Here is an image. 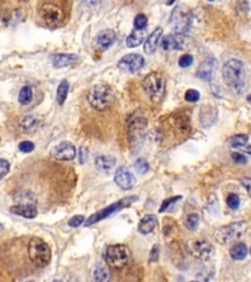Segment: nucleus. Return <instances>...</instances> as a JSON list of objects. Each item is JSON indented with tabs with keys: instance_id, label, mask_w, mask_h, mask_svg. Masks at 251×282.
Listing matches in <instances>:
<instances>
[{
	"instance_id": "f257e3e1",
	"label": "nucleus",
	"mask_w": 251,
	"mask_h": 282,
	"mask_svg": "<svg viewBox=\"0 0 251 282\" xmlns=\"http://www.w3.org/2000/svg\"><path fill=\"white\" fill-rule=\"evenodd\" d=\"M65 5L63 0H40L38 16L42 25L50 30L62 27L68 16Z\"/></svg>"
},
{
	"instance_id": "f03ea898",
	"label": "nucleus",
	"mask_w": 251,
	"mask_h": 282,
	"mask_svg": "<svg viewBox=\"0 0 251 282\" xmlns=\"http://www.w3.org/2000/svg\"><path fill=\"white\" fill-rule=\"evenodd\" d=\"M224 81L230 89L241 94L246 89V74L245 68L241 61L231 59L226 62L222 69Z\"/></svg>"
},
{
	"instance_id": "7ed1b4c3",
	"label": "nucleus",
	"mask_w": 251,
	"mask_h": 282,
	"mask_svg": "<svg viewBox=\"0 0 251 282\" xmlns=\"http://www.w3.org/2000/svg\"><path fill=\"white\" fill-rule=\"evenodd\" d=\"M87 101L93 109L103 111L115 101V92L109 84L98 83L93 85L89 90Z\"/></svg>"
},
{
	"instance_id": "20e7f679",
	"label": "nucleus",
	"mask_w": 251,
	"mask_h": 282,
	"mask_svg": "<svg viewBox=\"0 0 251 282\" xmlns=\"http://www.w3.org/2000/svg\"><path fill=\"white\" fill-rule=\"evenodd\" d=\"M143 89L153 103L163 100L166 92V79L160 72H152L143 81Z\"/></svg>"
},
{
	"instance_id": "39448f33",
	"label": "nucleus",
	"mask_w": 251,
	"mask_h": 282,
	"mask_svg": "<svg viewBox=\"0 0 251 282\" xmlns=\"http://www.w3.org/2000/svg\"><path fill=\"white\" fill-rule=\"evenodd\" d=\"M28 254L31 262L38 267H44L51 261V249L42 238L33 237L28 246Z\"/></svg>"
},
{
	"instance_id": "423d86ee",
	"label": "nucleus",
	"mask_w": 251,
	"mask_h": 282,
	"mask_svg": "<svg viewBox=\"0 0 251 282\" xmlns=\"http://www.w3.org/2000/svg\"><path fill=\"white\" fill-rule=\"evenodd\" d=\"M247 230V223L245 222H231L228 225L218 228L214 232V237L221 244H228L236 241L244 235Z\"/></svg>"
},
{
	"instance_id": "0eeeda50",
	"label": "nucleus",
	"mask_w": 251,
	"mask_h": 282,
	"mask_svg": "<svg viewBox=\"0 0 251 282\" xmlns=\"http://www.w3.org/2000/svg\"><path fill=\"white\" fill-rule=\"evenodd\" d=\"M132 257L131 250L128 246L123 244L111 245L107 248L105 260L109 266L114 268H120L125 266L130 262Z\"/></svg>"
},
{
	"instance_id": "6e6552de",
	"label": "nucleus",
	"mask_w": 251,
	"mask_h": 282,
	"mask_svg": "<svg viewBox=\"0 0 251 282\" xmlns=\"http://www.w3.org/2000/svg\"><path fill=\"white\" fill-rule=\"evenodd\" d=\"M137 200H138L137 196H129V197H126L124 199H121L118 202H115V203L111 204L110 206L98 211L97 213L91 215L87 220H85L84 226L88 227V226H90L94 223H97V222L104 220L106 218L110 217L111 215L115 214L116 212H119L126 207H129L131 204H133L134 202H136Z\"/></svg>"
},
{
	"instance_id": "1a4fd4ad",
	"label": "nucleus",
	"mask_w": 251,
	"mask_h": 282,
	"mask_svg": "<svg viewBox=\"0 0 251 282\" xmlns=\"http://www.w3.org/2000/svg\"><path fill=\"white\" fill-rule=\"evenodd\" d=\"M192 22L193 14L188 7L177 6L174 9L171 17V24L172 28L176 31V34H187L191 27Z\"/></svg>"
},
{
	"instance_id": "9d476101",
	"label": "nucleus",
	"mask_w": 251,
	"mask_h": 282,
	"mask_svg": "<svg viewBox=\"0 0 251 282\" xmlns=\"http://www.w3.org/2000/svg\"><path fill=\"white\" fill-rule=\"evenodd\" d=\"M188 249L193 257L201 260H209L215 253L214 246L206 239L197 238L189 240L188 242Z\"/></svg>"
},
{
	"instance_id": "9b49d317",
	"label": "nucleus",
	"mask_w": 251,
	"mask_h": 282,
	"mask_svg": "<svg viewBox=\"0 0 251 282\" xmlns=\"http://www.w3.org/2000/svg\"><path fill=\"white\" fill-rule=\"evenodd\" d=\"M145 66V58L140 54H128L118 62V68L129 74H135L141 71Z\"/></svg>"
},
{
	"instance_id": "f8f14e48",
	"label": "nucleus",
	"mask_w": 251,
	"mask_h": 282,
	"mask_svg": "<svg viewBox=\"0 0 251 282\" xmlns=\"http://www.w3.org/2000/svg\"><path fill=\"white\" fill-rule=\"evenodd\" d=\"M50 155L60 161H72L77 155L76 147L68 141H63L53 147L50 152Z\"/></svg>"
},
{
	"instance_id": "ddd939ff",
	"label": "nucleus",
	"mask_w": 251,
	"mask_h": 282,
	"mask_svg": "<svg viewBox=\"0 0 251 282\" xmlns=\"http://www.w3.org/2000/svg\"><path fill=\"white\" fill-rule=\"evenodd\" d=\"M114 181L123 190H130L136 184L135 176L124 167H121L116 171Z\"/></svg>"
},
{
	"instance_id": "4468645a",
	"label": "nucleus",
	"mask_w": 251,
	"mask_h": 282,
	"mask_svg": "<svg viewBox=\"0 0 251 282\" xmlns=\"http://www.w3.org/2000/svg\"><path fill=\"white\" fill-rule=\"evenodd\" d=\"M116 39H117V36L114 31L104 30V31L99 32L96 35V37L94 38V43L98 50L106 51L114 44Z\"/></svg>"
},
{
	"instance_id": "2eb2a0df",
	"label": "nucleus",
	"mask_w": 251,
	"mask_h": 282,
	"mask_svg": "<svg viewBox=\"0 0 251 282\" xmlns=\"http://www.w3.org/2000/svg\"><path fill=\"white\" fill-rule=\"evenodd\" d=\"M186 44V37L181 34H170L163 38L161 47L164 50H182Z\"/></svg>"
},
{
	"instance_id": "dca6fc26",
	"label": "nucleus",
	"mask_w": 251,
	"mask_h": 282,
	"mask_svg": "<svg viewBox=\"0 0 251 282\" xmlns=\"http://www.w3.org/2000/svg\"><path fill=\"white\" fill-rule=\"evenodd\" d=\"M217 70V61L215 59L204 60L198 67L196 76L202 81H211L216 74Z\"/></svg>"
},
{
	"instance_id": "f3484780",
	"label": "nucleus",
	"mask_w": 251,
	"mask_h": 282,
	"mask_svg": "<svg viewBox=\"0 0 251 282\" xmlns=\"http://www.w3.org/2000/svg\"><path fill=\"white\" fill-rule=\"evenodd\" d=\"M163 34V29L161 27H157L151 34L150 36L147 38L146 43H145V52L147 55H152L156 52L157 47H158V43L160 41V39L162 37Z\"/></svg>"
},
{
	"instance_id": "a211bd4d",
	"label": "nucleus",
	"mask_w": 251,
	"mask_h": 282,
	"mask_svg": "<svg viewBox=\"0 0 251 282\" xmlns=\"http://www.w3.org/2000/svg\"><path fill=\"white\" fill-rule=\"evenodd\" d=\"M79 59L78 55L76 54H68V53H60V54H55L51 57L52 64L55 68L60 69L65 68L67 66H70L74 64L76 61Z\"/></svg>"
},
{
	"instance_id": "6ab92c4d",
	"label": "nucleus",
	"mask_w": 251,
	"mask_h": 282,
	"mask_svg": "<svg viewBox=\"0 0 251 282\" xmlns=\"http://www.w3.org/2000/svg\"><path fill=\"white\" fill-rule=\"evenodd\" d=\"M10 211L18 216H21L27 219H35L38 216L37 208L30 204V205H17L10 208Z\"/></svg>"
},
{
	"instance_id": "aec40b11",
	"label": "nucleus",
	"mask_w": 251,
	"mask_h": 282,
	"mask_svg": "<svg viewBox=\"0 0 251 282\" xmlns=\"http://www.w3.org/2000/svg\"><path fill=\"white\" fill-rule=\"evenodd\" d=\"M157 224H158V221H157L156 216L147 215L141 220V222L138 225V229L142 234L147 235V234L151 233L155 229Z\"/></svg>"
},
{
	"instance_id": "412c9836",
	"label": "nucleus",
	"mask_w": 251,
	"mask_h": 282,
	"mask_svg": "<svg viewBox=\"0 0 251 282\" xmlns=\"http://www.w3.org/2000/svg\"><path fill=\"white\" fill-rule=\"evenodd\" d=\"M147 30H136L132 32V34L127 38L126 44L130 48H135L140 46L144 41L147 40Z\"/></svg>"
},
{
	"instance_id": "4be33fe9",
	"label": "nucleus",
	"mask_w": 251,
	"mask_h": 282,
	"mask_svg": "<svg viewBox=\"0 0 251 282\" xmlns=\"http://www.w3.org/2000/svg\"><path fill=\"white\" fill-rule=\"evenodd\" d=\"M248 139L249 137L247 134H236L229 138V143L231 147L250 154V145H248Z\"/></svg>"
},
{
	"instance_id": "5701e85b",
	"label": "nucleus",
	"mask_w": 251,
	"mask_h": 282,
	"mask_svg": "<svg viewBox=\"0 0 251 282\" xmlns=\"http://www.w3.org/2000/svg\"><path fill=\"white\" fill-rule=\"evenodd\" d=\"M248 254V247L243 242H238L233 244V246L230 248V258L234 261H241L246 258Z\"/></svg>"
},
{
	"instance_id": "b1692460",
	"label": "nucleus",
	"mask_w": 251,
	"mask_h": 282,
	"mask_svg": "<svg viewBox=\"0 0 251 282\" xmlns=\"http://www.w3.org/2000/svg\"><path fill=\"white\" fill-rule=\"evenodd\" d=\"M116 165V159L112 156H98L95 159V167L102 173H109Z\"/></svg>"
},
{
	"instance_id": "393cba45",
	"label": "nucleus",
	"mask_w": 251,
	"mask_h": 282,
	"mask_svg": "<svg viewBox=\"0 0 251 282\" xmlns=\"http://www.w3.org/2000/svg\"><path fill=\"white\" fill-rule=\"evenodd\" d=\"M69 89H70L69 81L67 80H63L57 88V94H56V100L59 105H63L67 99Z\"/></svg>"
},
{
	"instance_id": "a878e982",
	"label": "nucleus",
	"mask_w": 251,
	"mask_h": 282,
	"mask_svg": "<svg viewBox=\"0 0 251 282\" xmlns=\"http://www.w3.org/2000/svg\"><path fill=\"white\" fill-rule=\"evenodd\" d=\"M93 279L96 281H106L109 278V272L104 264L98 263L93 269Z\"/></svg>"
},
{
	"instance_id": "bb28decb",
	"label": "nucleus",
	"mask_w": 251,
	"mask_h": 282,
	"mask_svg": "<svg viewBox=\"0 0 251 282\" xmlns=\"http://www.w3.org/2000/svg\"><path fill=\"white\" fill-rule=\"evenodd\" d=\"M18 100L21 103L22 105H28L33 100V89L31 86L26 85L22 87L19 93Z\"/></svg>"
},
{
	"instance_id": "cd10ccee",
	"label": "nucleus",
	"mask_w": 251,
	"mask_h": 282,
	"mask_svg": "<svg viewBox=\"0 0 251 282\" xmlns=\"http://www.w3.org/2000/svg\"><path fill=\"white\" fill-rule=\"evenodd\" d=\"M39 124V121L34 116H26L24 117L21 122V126L26 131H33Z\"/></svg>"
},
{
	"instance_id": "c85d7f7f",
	"label": "nucleus",
	"mask_w": 251,
	"mask_h": 282,
	"mask_svg": "<svg viewBox=\"0 0 251 282\" xmlns=\"http://www.w3.org/2000/svg\"><path fill=\"white\" fill-rule=\"evenodd\" d=\"M199 225V216L197 214H190L187 218L186 226L189 230L195 231Z\"/></svg>"
},
{
	"instance_id": "c756f323",
	"label": "nucleus",
	"mask_w": 251,
	"mask_h": 282,
	"mask_svg": "<svg viewBox=\"0 0 251 282\" xmlns=\"http://www.w3.org/2000/svg\"><path fill=\"white\" fill-rule=\"evenodd\" d=\"M147 22L148 19L145 14H139L134 20V27L136 30H145L147 28Z\"/></svg>"
},
{
	"instance_id": "7c9ffc66",
	"label": "nucleus",
	"mask_w": 251,
	"mask_h": 282,
	"mask_svg": "<svg viewBox=\"0 0 251 282\" xmlns=\"http://www.w3.org/2000/svg\"><path fill=\"white\" fill-rule=\"evenodd\" d=\"M135 169H136V171H137L139 174L145 175V174H147V172L149 171V164L147 163L146 159L140 158V159H138V160L136 161V163H135Z\"/></svg>"
},
{
	"instance_id": "2f4dec72",
	"label": "nucleus",
	"mask_w": 251,
	"mask_h": 282,
	"mask_svg": "<svg viewBox=\"0 0 251 282\" xmlns=\"http://www.w3.org/2000/svg\"><path fill=\"white\" fill-rule=\"evenodd\" d=\"M182 198H183V197L180 196V195L174 196V197H171V198H168L167 200H165V201L162 203V205H161V207H160V209H159V213H164V212H166L170 206L174 205L176 202L181 200Z\"/></svg>"
},
{
	"instance_id": "473e14b6",
	"label": "nucleus",
	"mask_w": 251,
	"mask_h": 282,
	"mask_svg": "<svg viewBox=\"0 0 251 282\" xmlns=\"http://www.w3.org/2000/svg\"><path fill=\"white\" fill-rule=\"evenodd\" d=\"M185 99L188 102H191V103H194V102H197V101L200 99V93L198 90H195V89H188V91L186 92L185 94Z\"/></svg>"
},
{
	"instance_id": "72a5a7b5",
	"label": "nucleus",
	"mask_w": 251,
	"mask_h": 282,
	"mask_svg": "<svg viewBox=\"0 0 251 282\" xmlns=\"http://www.w3.org/2000/svg\"><path fill=\"white\" fill-rule=\"evenodd\" d=\"M227 204L231 210H236L239 207L240 199L236 194H230L227 198Z\"/></svg>"
},
{
	"instance_id": "f704fd0d",
	"label": "nucleus",
	"mask_w": 251,
	"mask_h": 282,
	"mask_svg": "<svg viewBox=\"0 0 251 282\" xmlns=\"http://www.w3.org/2000/svg\"><path fill=\"white\" fill-rule=\"evenodd\" d=\"M193 63V57L190 54H185L179 59V66L181 68H188Z\"/></svg>"
},
{
	"instance_id": "c9c22d12",
	"label": "nucleus",
	"mask_w": 251,
	"mask_h": 282,
	"mask_svg": "<svg viewBox=\"0 0 251 282\" xmlns=\"http://www.w3.org/2000/svg\"><path fill=\"white\" fill-rule=\"evenodd\" d=\"M19 149L24 153H30L35 149V144L32 141H22L19 144Z\"/></svg>"
},
{
	"instance_id": "e433bc0d",
	"label": "nucleus",
	"mask_w": 251,
	"mask_h": 282,
	"mask_svg": "<svg viewBox=\"0 0 251 282\" xmlns=\"http://www.w3.org/2000/svg\"><path fill=\"white\" fill-rule=\"evenodd\" d=\"M9 170H10L9 162L4 159H0V181L8 174Z\"/></svg>"
},
{
	"instance_id": "4c0bfd02",
	"label": "nucleus",
	"mask_w": 251,
	"mask_h": 282,
	"mask_svg": "<svg viewBox=\"0 0 251 282\" xmlns=\"http://www.w3.org/2000/svg\"><path fill=\"white\" fill-rule=\"evenodd\" d=\"M84 222V216H82V215H77V216L72 217V218L69 220L68 224H69L71 227H78V226H80Z\"/></svg>"
},
{
	"instance_id": "58836bf2",
	"label": "nucleus",
	"mask_w": 251,
	"mask_h": 282,
	"mask_svg": "<svg viewBox=\"0 0 251 282\" xmlns=\"http://www.w3.org/2000/svg\"><path fill=\"white\" fill-rule=\"evenodd\" d=\"M231 158L234 163L236 164H245L247 163V158L240 153H232L231 154Z\"/></svg>"
},
{
	"instance_id": "ea45409f",
	"label": "nucleus",
	"mask_w": 251,
	"mask_h": 282,
	"mask_svg": "<svg viewBox=\"0 0 251 282\" xmlns=\"http://www.w3.org/2000/svg\"><path fill=\"white\" fill-rule=\"evenodd\" d=\"M87 155H88V152H87V149L84 148V147H81L80 149V152H79V160H80V163L83 165L84 162H86L87 160Z\"/></svg>"
},
{
	"instance_id": "a19ab883",
	"label": "nucleus",
	"mask_w": 251,
	"mask_h": 282,
	"mask_svg": "<svg viewBox=\"0 0 251 282\" xmlns=\"http://www.w3.org/2000/svg\"><path fill=\"white\" fill-rule=\"evenodd\" d=\"M158 250H159V247L158 246H154L151 250V254H150V259L151 261H157L158 260Z\"/></svg>"
},
{
	"instance_id": "79ce46f5",
	"label": "nucleus",
	"mask_w": 251,
	"mask_h": 282,
	"mask_svg": "<svg viewBox=\"0 0 251 282\" xmlns=\"http://www.w3.org/2000/svg\"><path fill=\"white\" fill-rule=\"evenodd\" d=\"M241 183H242L243 186H245L247 192L250 193V179H248V178L247 179H243V180H241Z\"/></svg>"
},
{
	"instance_id": "37998d69",
	"label": "nucleus",
	"mask_w": 251,
	"mask_h": 282,
	"mask_svg": "<svg viewBox=\"0 0 251 282\" xmlns=\"http://www.w3.org/2000/svg\"><path fill=\"white\" fill-rule=\"evenodd\" d=\"M101 0H84L85 5L87 6H90V7H93V6H96Z\"/></svg>"
},
{
	"instance_id": "c03bdc74",
	"label": "nucleus",
	"mask_w": 251,
	"mask_h": 282,
	"mask_svg": "<svg viewBox=\"0 0 251 282\" xmlns=\"http://www.w3.org/2000/svg\"><path fill=\"white\" fill-rule=\"evenodd\" d=\"M174 2H175V0H168L167 5H171V4H173Z\"/></svg>"
},
{
	"instance_id": "a18cd8bd",
	"label": "nucleus",
	"mask_w": 251,
	"mask_h": 282,
	"mask_svg": "<svg viewBox=\"0 0 251 282\" xmlns=\"http://www.w3.org/2000/svg\"><path fill=\"white\" fill-rule=\"evenodd\" d=\"M208 1H214V0H208Z\"/></svg>"
},
{
	"instance_id": "49530a36",
	"label": "nucleus",
	"mask_w": 251,
	"mask_h": 282,
	"mask_svg": "<svg viewBox=\"0 0 251 282\" xmlns=\"http://www.w3.org/2000/svg\"><path fill=\"white\" fill-rule=\"evenodd\" d=\"M0 226H1V224H0Z\"/></svg>"
}]
</instances>
